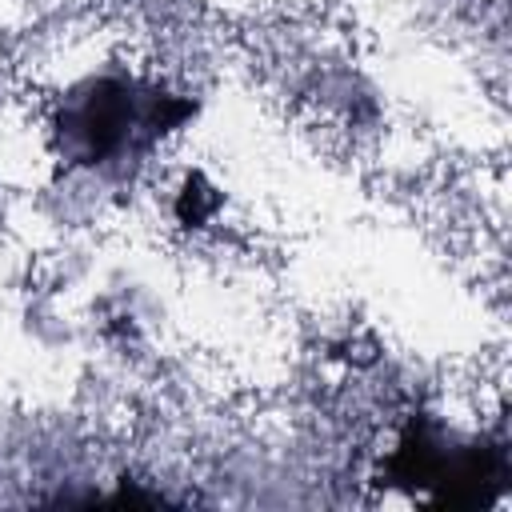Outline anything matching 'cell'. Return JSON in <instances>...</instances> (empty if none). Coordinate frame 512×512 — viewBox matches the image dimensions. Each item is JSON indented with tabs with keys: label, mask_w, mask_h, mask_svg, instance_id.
I'll list each match as a JSON object with an SVG mask.
<instances>
[{
	"label": "cell",
	"mask_w": 512,
	"mask_h": 512,
	"mask_svg": "<svg viewBox=\"0 0 512 512\" xmlns=\"http://www.w3.org/2000/svg\"><path fill=\"white\" fill-rule=\"evenodd\" d=\"M196 116V100L132 72H92L52 108L56 152L88 172H128Z\"/></svg>",
	"instance_id": "1"
},
{
	"label": "cell",
	"mask_w": 512,
	"mask_h": 512,
	"mask_svg": "<svg viewBox=\"0 0 512 512\" xmlns=\"http://www.w3.org/2000/svg\"><path fill=\"white\" fill-rule=\"evenodd\" d=\"M512 476L500 432L468 436L440 416L416 412L384 460V480L440 508H476L504 496Z\"/></svg>",
	"instance_id": "2"
}]
</instances>
